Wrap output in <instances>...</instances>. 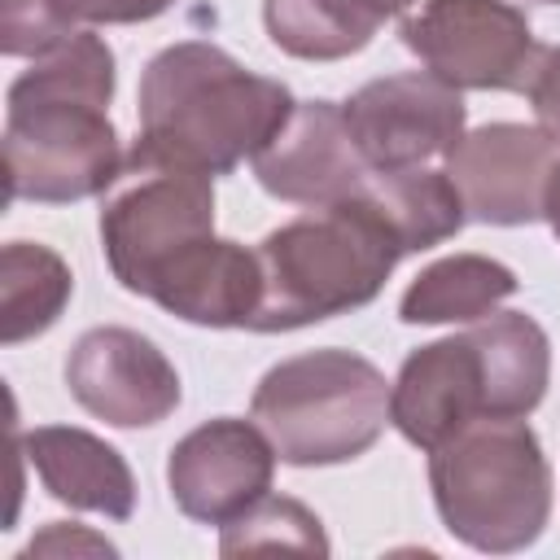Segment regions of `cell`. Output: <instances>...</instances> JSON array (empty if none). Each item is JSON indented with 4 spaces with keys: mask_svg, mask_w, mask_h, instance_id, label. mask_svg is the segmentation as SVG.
<instances>
[{
    "mask_svg": "<svg viewBox=\"0 0 560 560\" xmlns=\"http://www.w3.org/2000/svg\"><path fill=\"white\" fill-rule=\"evenodd\" d=\"M118 88L114 48L96 31H74L35 57L4 96V197L70 206L101 197L127 153L109 122Z\"/></svg>",
    "mask_w": 560,
    "mask_h": 560,
    "instance_id": "1",
    "label": "cell"
},
{
    "mask_svg": "<svg viewBox=\"0 0 560 560\" xmlns=\"http://www.w3.org/2000/svg\"><path fill=\"white\" fill-rule=\"evenodd\" d=\"M293 105L280 79L245 70L228 48L179 39L140 74L136 144L201 175H232L280 136Z\"/></svg>",
    "mask_w": 560,
    "mask_h": 560,
    "instance_id": "2",
    "label": "cell"
},
{
    "mask_svg": "<svg viewBox=\"0 0 560 560\" xmlns=\"http://www.w3.org/2000/svg\"><path fill=\"white\" fill-rule=\"evenodd\" d=\"M551 381V341L525 311H494L416 346L389 381V424L420 451L481 416H529Z\"/></svg>",
    "mask_w": 560,
    "mask_h": 560,
    "instance_id": "3",
    "label": "cell"
},
{
    "mask_svg": "<svg viewBox=\"0 0 560 560\" xmlns=\"http://www.w3.org/2000/svg\"><path fill=\"white\" fill-rule=\"evenodd\" d=\"M407 258L398 232L359 188L346 201L315 206L258 241L262 302L249 332H293L368 306Z\"/></svg>",
    "mask_w": 560,
    "mask_h": 560,
    "instance_id": "4",
    "label": "cell"
},
{
    "mask_svg": "<svg viewBox=\"0 0 560 560\" xmlns=\"http://www.w3.org/2000/svg\"><path fill=\"white\" fill-rule=\"evenodd\" d=\"M433 508L451 538L512 556L551 521V464L525 416H481L429 451Z\"/></svg>",
    "mask_w": 560,
    "mask_h": 560,
    "instance_id": "5",
    "label": "cell"
},
{
    "mask_svg": "<svg viewBox=\"0 0 560 560\" xmlns=\"http://www.w3.org/2000/svg\"><path fill=\"white\" fill-rule=\"evenodd\" d=\"M249 416L267 429L280 464H350L389 424V381L372 359L324 346L267 368L254 385Z\"/></svg>",
    "mask_w": 560,
    "mask_h": 560,
    "instance_id": "6",
    "label": "cell"
},
{
    "mask_svg": "<svg viewBox=\"0 0 560 560\" xmlns=\"http://www.w3.org/2000/svg\"><path fill=\"white\" fill-rule=\"evenodd\" d=\"M214 236V175L131 144L118 179L101 192V249L114 280L153 298L158 280Z\"/></svg>",
    "mask_w": 560,
    "mask_h": 560,
    "instance_id": "7",
    "label": "cell"
},
{
    "mask_svg": "<svg viewBox=\"0 0 560 560\" xmlns=\"http://www.w3.org/2000/svg\"><path fill=\"white\" fill-rule=\"evenodd\" d=\"M398 35L459 92H525L542 57L529 18L508 0H424Z\"/></svg>",
    "mask_w": 560,
    "mask_h": 560,
    "instance_id": "8",
    "label": "cell"
},
{
    "mask_svg": "<svg viewBox=\"0 0 560 560\" xmlns=\"http://www.w3.org/2000/svg\"><path fill=\"white\" fill-rule=\"evenodd\" d=\"M350 136L372 166V175L429 166L433 158H446L468 122L459 88L442 83L429 70H402L363 83L341 105Z\"/></svg>",
    "mask_w": 560,
    "mask_h": 560,
    "instance_id": "9",
    "label": "cell"
},
{
    "mask_svg": "<svg viewBox=\"0 0 560 560\" xmlns=\"http://www.w3.org/2000/svg\"><path fill=\"white\" fill-rule=\"evenodd\" d=\"M276 459L280 455L254 416H214L171 446L166 486L188 521L223 529L271 494Z\"/></svg>",
    "mask_w": 560,
    "mask_h": 560,
    "instance_id": "10",
    "label": "cell"
},
{
    "mask_svg": "<svg viewBox=\"0 0 560 560\" xmlns=\"http://www.w3.org/2000/svg\"><path fill=\"white\" fill-rule=\"evenodd\" d=\"M66 389L88 416L114 429L162 424L184 398L179 372L166 359V350L153 337L122 328V324L88 328L70 346Z\"/></svg>",
    "mask_w": 560,
    "mask_h": 560,
    "instance_id": "11",
    "label": "cell"
},
{
    "mask_svg": "<svg viewBox=\"0 0 560 560\" xmlns=\"http://www.w3.org/2000/svg\"><path fill=\"white\" fill-rule=\"evenodd\" d=\"M560 144L542 127L486 122L459 136L446 153V175L464 197L472 223L525 228L542 219V188Z\"/></svg>",
    "mask_w": 560,
    "mask_h": 560,
    "instance_id": "12",
    "label": "cell"
},
{
    "mask_svg": "<svg viewBox=\"0 0 560 560\" xmlns=\"http://www.w3.org/2000/svg\"><path fill=\"white\" fill-rule=\"evenodd\" d=\"M258 184L289 206H332L354 197L368 179L372 166L363 162L346 109L337 101H298L280 136L254 158Z\"/></svg>",
    "mask_w": 560,
    "mask_h": 560,
    "instance_id": "13",
    "label": "cell"
},
{
    "mask_svg": "<svg viewBox=\"0 0 560 560\" xmlns=\"http://www.w3.org/2000/svg\"><path fill=\"white\" fill-rule=\"evenodd\" d=\"M18 451L57 503L101 512L109 521H127L136 512V472L105 438L79 424H39L18 433Z\"/></svg>",
    "mask_w": 560,
    "mask_h": 560,
    "instance_id": "14",
    "label": "cell"
},
{
    "mask_svg": "<svg viewBox=\"0 0 560 560\" xmlns=\"http://www.w3.org/2000/svg\"><path fill=\"white\" fill-rule=\"evenodd\" d=\"M149 302L197 328H249L262 302L258 249L228 236H206L158 280Z\"/></svg>",
    "mask_w": 560,
    "mask_h": 560,
    "instance_id": "15",
    "label": "cell"
},
{
    "mask_svg": "<svg viewBox=\"0 0 560 560\" xmlns=\"http://www.w3.org/2000/svg\"><path fill=\"white\" fill-rule=\"evenodd\" d=\"M521 289L516 271L490 254H446L416 271L398 298L402 324H472Z\"/></svg>",
    "mask_w": 560,
    "mask_h": 560,
    "instance_id": "16",
    "label": "cell"
},
{
    "mask_svg": "<svg viewBox=\"0 0 560 560\" xmlns=\"http://www.w3.org/2000/svg\"><path fill=\"white\" fill-rule=\"evenodd\" d=\"M74 298L70 262L39 241H9L0 249V341L22 346L44 337Z\"/></svg>",
    "mask_w": 560,
    "mask_h": 560,
    "instance_id": "17",
    "label": "cell"
},
{
    "mask_svg": "<svg viewBox=\"0 0 560 560\" xmlns=\"http://www.w3.org/2000/svg\"><path fill=\"white\" fill-rule=\"evenodd\" d=\"M363 192L385 214V223L398 232V241H402L407 254L433 249V245L451 241L468 223V210H464L459 188L451 184L446 171H433V166L372 175L363 184Z\"/></svg>",
    "mask_w": 560,
    "mask_h": 560,
    "instance_id": "18",
    "label": "cell"
},
{
    "mask_svg": "<svg viewBox=\"0 0 560 560\" xmlns=\"http://www.w3.org/2000/svg\"><path fill=\"white\" fill-rule=\"evenodd\" d=\"M262 26L298 61H341L372 44L381 18L359 0H262Z\"/></svg>",
    "mask_w": 560,
    "mask_h": 560,
    "instance_id": "19",
    "label": "cell"
},
{
    "mask_svg": "<svg viewBox=\"0 0 560 560\" xmlns=\"http://www.w3.org/2000/svg\"><path fill=\"white\" fill-rule=\"evenodd\" d=\"M258 547H293V551H319L328 556V538L319 516L298 503V499H258L245 516H236L232 525H223L219 551L236 556V551H258Z\"/></svg>",
    "mask_w": 560,
    "mask_h": 560,
    "instance_id": "20",
    "label": "cell"
},
{
    "mask_svg": "<svg viewBox=\"0 0 560 560\" xmlns=\"http://www.w3.org/2000/svg\"><path fill=\"white\" fill-rule=\"evenodd\" d=\"M79 0H0V52L44 57L79 31Z\"/></svg>",
    "mask_w": 560,
    "mask_h": 560,
    "instance_id": "21",
    "label": "cell"
},
{
    "mask_svg": "<svg viewBox=\"0 0 560 560\" xmlns=\"http://www.w3.org/2000/svg\"><path fill=\"white\" fill-rule=\"evenodd\" d=\"M525 96H529V105H534L538 127L560 140V44H556V48H542Z\"/></svg>",
    "mask_w": 560,
    "mask_h": 560,
    "instance_id": "22",
    "label": "cell"
},
{
    "mask_svg": "<svg viewBox=\"0 0 560 560\" xmlns=\"http://www.w3.org/2000/svg\"><path fill=\"white\" fill-rule=\"evenodd\" d=\"M179 0H79V18L92 26H131V22H153Z\"/></svg>",
    "mask_w": 560,
    "mask_h": 560,
    "instance_id": "23",
    "label": "cell"
},
{
    "mask_svg": "<svg viewBox=\"0 0 560 560\" xmlns=\"http://www.w3.org/2000/svg\"><path fill=\"white\" fill-rule=\"evenodd\" d=\"M48 547H96V551H105V556H118V547L114 542H105V538H92V534H79V529H66V521H52L22 556H35V551H48Z\"/></svg>",
    "mask_w": 560,
    "mask_h": 560,
    "instance_id": "24",
    "label": "cell"
},
{
    "mask_svg": "<svg viewBox=\"0 0 560 560\" xmlns=\"http://www.w3.org/2000/svg\"><path fill=\"white\" fill-rule=\"evenodd\" d=\"M542 219L551 223V232L560 236V153L547 171V188H542Z\"/></svg>",
    "mask_w": 560,
    "mask_h": 560,
    "instance_id": "25",
    "label": "cell"
},
{
    "mask_svg": "<svg viewBox=\"0 0 560 560\" xmlns=\"http://www.w3.org/2000/svg\"><path fill=\"white\" fill-rule=\"evenodd\" d=\"M359 4L385 22V18H398V13H407V9H411V4H420V0H359Z\"/></svg>",
    "mask_w": 560,
    "mask_h": 560,
    "instance_id": "26",
    "label": "cell"
},
{
    "mask_svg": "<svg viewBox=\"0 0 560 560\" xmlns=\"http://www.w3.org/2000/svg\"><path fill=\"white\" fill-rule=\"evenodd\" d=\"M542 4H560V0H542Z\"/></svg>",
    "mask_w": 560,
    "mask_h": 560,
    "instance_id": "27",
    "label": "cell"
}]
</instances>
